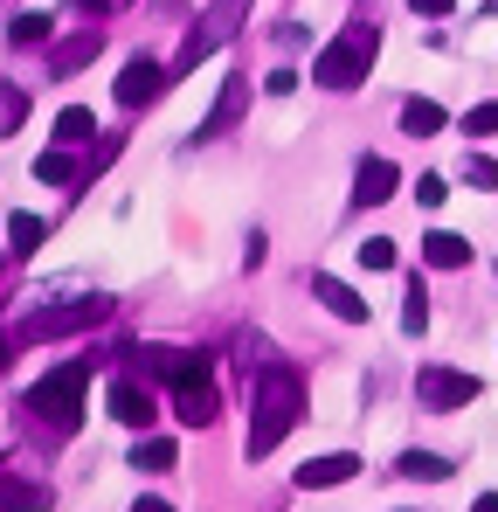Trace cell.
Instances as JSON below:
<instances>
[{"label":"cell","mask_w":498,"mask_h":512,"mask_svg":"<svg viewBox=\"0 0 498 512\" xmlns=\"http://www.w3.org/2000/svg\"><path fill=\"white\" fill-rule=\"evenodd\" d=\"M298 416H305V381H298V367H284V360L256 367V381H249V457L277 450Z\"/></svg>","instance_id":"cell-1"},{"label":"cell","mask_w":498,"mask_h":512,"mask_svg":"<svg viewBox=\"0 0 498 512\" xmlns=\"http://www.w3.org/2000/svg\"><path fill=\"white\" fill-rule=\"evenodd\" d=\"M374 49H381L374 21H353V28H339V35H332L326 49L312 56V84H326V90H353L360 77H367Z\"/></svg>","instance_id":"cell-2"},{"label":"cell","mask_w":498,"mask_h":512,"mask_svg":"<svg viewBox=\"0 0 498 512\" xmlns=\"http://www.w3.org/2000/svg\"><path fill=\"white\" fill-rule=\"evenodd\" d=\"M83 388H90V360H63L56 374H42L28 388V409L49 429H77L83 423Z\"/></svg>","instance_id":"cell-3"},{"label":"cell","mask_w":498,"mask_h":512,"mask_svg":"<svg viewBox=\"0 0 498 512\" xmlns=\"http://www.w3.org/2000/svg\"><path fill=\"white\" fill-rule=\"evenodd\" d=\"M97 319H111V298L83 291V298H63V305H35V312H21V319H14V340H70V333L97 326Z\"/></svg>","instance_id":"cell-4"},{"label":"cell","mask_w":498,"mask_h":512,"mask_svg":"<svg viewBox=\"0 0 498 512\" xmlns=\"http://www.w3.org/2000/svg\"><path fill=\"white\" fill-rule=\"evenodd\" d=\"M415 402L450 416V409H471L478 402V374H457V367H422L415 374Z\"/></svg>","instance_id":"cell-5"},{"label":"cell","mask_w":498,"mask_h":512,"mask_svg":"<svg viewBox=\"0 0 498 512\" xmlns=\"http://www.w3.org/2000/svg\"><path fill=\"white\" fill-rule=\"evenodd\" d=\"M208 28H187V42H180V63H173V77H187L201 56H215L222 42H229V28H236V0H222L215 14H201Z\"/></svg>","instance_id":"cell-6"},{"label":"cell","mask_w":498,"mask_h":512,"mask_svg":"<svg viewBox=\"0 0 498 512\" xmlns=\"http://www.w3.org/2000/svg\"><path fill=\"white\" fill-rule=\"evenodd\" d=\"M215 409H222V395H215L208 367H201V374H187V381H173V416H180L187 429H208V423H215Z\"/></svg>","instance_id":"cell-7"},{"label":"cell","mask_w":498,"mask_h":512,"mask_svg":"<svg viewBox=\"0 0 498 512\" xmlns=\"http://www.w3.org/2000/svg\"><path fill=\"white\" fill-rule=\"evenodd\" d=\"M166 84H173V70H166V63L132 56V63H125V77H118V104H125V111H139V104H153Z\"/></svg>","instance_id":"cell-8"},{"label":"cell","mask_w":498,"mask_h":512,"mask_svg":"<svg viewBox=\"0 0 498 512\" xmlns=\"http://www.w3.org/2000/svg\"><path fill=\"white\" fill-rule=\"evenodd\" d=\"M312 298L326 305L332 319H346V326H367V298H360L353 284H339L332 270H319V277H312Z\"/></svg>","instance_id":"cell-9"},{"label":"cell","mask_w":498,"mask_h":512,"mask_svg":"<svg viewBox=\"0 0 498 512\" xmlns=\"http://www.w3.org/2000/svg\"><path fill=\"white\" fill-rule=\"evenodd\" d=\"M243 111H249V77H229V84H222V97H215V111L201 118V139L236 132V125H243Z\"/></svg>","instance_id":"cell-10"},{"label":"cell","mask_w":498,"mask_h":512,"mask_svg":"<svg viewBox=\"0 0 498 512\" xmlns=\"http://www.w3.org/2000/svg\"><path fill=\"white\" fill-rule=\"evenodd\" d=\"M395 187H402V173H395V160H381V153L360 160V173H353V201H360V208H381Z\"/></svg>","instance_id":"cell-11"},{"label":"cell","mask_w":498,"mask_h":512,"mask_svg":"<svg viewBox=\"0 0 498 512\" xmlns=\"http://www.w3.org/2000/svg\"><path fill=\"white\" fill-rule=\"evenodd\" d=\"M111 416H118L125 429H153L160 409H153V395H146L139 381H125V374H118V381H111Z\"/></svg>","instance_id":"cell-12"},{"label":"cell","mask_w":498,"mask_h":512,"mask_svg":"<svg viewBox=\"0 0 498 512\" xmlns=\"http://www.w3.org/2000/svg\"><path fill=\"white\" fill-rule=\"evenodd\" d=\"M353 471H360V457H353V450L312 457V464H298V492H326V485H346Z\"/></svg>","instance_id":"cell-13"},{"label":"cell","mask_w":498,"mask_h":512,"mask_svg":"<svg viewBox=\"0 0 498 512\" xmlns=\"http://www.w3.org/2000/svg\"><path fill=\"white\" fill-rule=\"evenodd\" d=\"M422 263H429V270H464V263H471V243H464L457 229H429V236H422Z\"/></svg>","instance_id":"cell-14"},{"label":"cell","mask_w":498,"mask_h":512,"mask_svg":"<svg viewBox=\"0 0 498 512\" xmlns=\"http://www.w3.org/2000/svg\"><path fill=\"white\" fill-rule=\"evenodd\" d=\"M97 49H104V35H97V28H77L70 42H56V56H49V77H70V70H83Z\"/></svg>","instance_id":"cell-15"},{"label":"cell","mask_w":498,"mask_h":512,"mask_svg":"<svg viewBox=\"0 0 498 512\" xmlns=\"http://www.w3.org/2000/svg\"><path fill=\"white\" fill-rule=\"evenodd\" d=\"M7 42H14V49H42V42H56V14H42V7H21V14L7 21Z\"/></svg>","instance_id":"cell-16"},{"label":"cell","mask_w":498,"mask_h":512,"mask_svg":"<svg viewBox=\"0 0 498 512\" xmlns=\"http://www.w3.org/2000/svg\"><path fill=\"white\" fill-rule=\"evenodd\" d=\"M402 132H409V139L443 132V104H436V97H409V104H402Z\"/></svg>","instance_id":"cell-17"},{"label":"cell","mask_w":498,"mask_h":512,"mask_svg":"<svg viewBox=\"0 0 498 512\" xmlns=\"http://www.w3.org/2000/svg\"><path fill=\"white\" fill-rule=\"evenodd\" d=\"M7 236H14V250H21V256H35L42 243H49V222L21 208V215H7Z\"/></svg>","instance_id":"cell-18"},{"label":"cell","mask_w":498,"mask_h":512,"mask_svg":"<svg viewBox=\"0 0 498 512\" xmlns=\"http://www.w3.org/2000/svg\"><path fill=\"white\" fill-rule=\"evenodd\" d=\"M132 464H139V471H173V464H180V450H173V436H139Z\"/></svg>","instance_id":"cell-19"},{"label":"cell","mask_w":498,"mask_h":512,"mask_svg":"<svg viewBox=\"0 0 498 512\" xmlns=\"http://www.w3.org/2000/svg\"><path fill=\"white\" fill-rule=\"evenodd\" d=\"M21 118H28V90L0 77V139H14V132H21Z\"/></svg>","instance_id":"cell-20"},{"label":"cell","mask_w":498,"mask_h":512,"mask_svg":"<svg viewBox=\"0 0 498 512\" xmlns=\"http://www.w3.org/2000/svg\"><path fill=\"white\" fill-rule=\"evenodd\" d=\"M450 471H457V464L436 457V450H409V457H402V478H429V485H443Z\"/></svg>","instance_id":"cell-21"},{"label":"cell","mask_w":498,"mask_h":512,"mask_svg":"<svg viewBox=\"0 0 498 512\" xmlns=\"http://www.w3.org/2000/svg\"><path fill=\"white\" fill-rule=\"evenodd\" d=\"M97 132V118L83 111V104H70V111H56V146H83Z\"/></svg>","instance_id":"cell-22"},{"label":"cell","mask_w":498,"mask_h":512,"mask_svg":"<svg viewBox=\"0 0 498 512\" xmlns=\"http://www.w3.org/2000/svg\"><path fill=\"white\" fill-rule=\"evenodd\" d=\"M35 180H49V187H63V180H77V160H70L63 146H49V153H35Z\"/></svg>","instance_id":"cell-23"},{"label":"cell","mask_w":498,"mask_h":512,"mask_svg":"<svg viewBox=\"0 0 498 512\" xmlns=\"http://www.w3.org/2000/svg\"><path fill=\"white\" fill-rule=\"evenodd\" d=\"M464 132H471V139H492V132H498V97H485V104L464 111Z\"/></svg>","instance_id":"cell-24"},{"label":"cell","mask_w":498,"mask_h":512,"mask_svg":"<svg viewBox=\"0 0 498 512\" xmlns=\"http://www.w3.org/2000/svg\"><path fill=\"white\" fill-rule=\"evenodd\" d=\"M429 326V291H422V277L409 284V305H402V333H422Z\"/></svg>","instance_id":"cell-25"},{"label":"cell","mask_w":498,"mask_h":512,"mask_svg":"<svg viewBox=\"0 0 498 512\" xmlns=\"http://www.w3.org/2000/svg\"><path fill=\"white\" fill-rule=\"evenodd\" d=\"M360 263H367V270H395V243H388V236H367V243H360Z\"/></svg>","instance_id":"cell-26"},{"label":"cell","mask_w":498,"mask_h":512,"mask_svg":"<svg viewBox=\"0 0 498 512\" xmlns=\"http://www.w3.org/2000/svg\"><path fill=\"white\" fill-rule=\"evenodd\" d=\"M35 506H42L35 485H0V512H35Z\"/></svg>","instance_id":"cell-27"},{"label":"cell","mask_w":498,"mask_h":512,"mask_svg":"<svg viewBox=\"0 0 498 512\" xmlns=\"http://www.w3.org/2000/svg\"><path fill=\"white\" fill-rule=\"evenodd\" d=\"M415 201H422V208H443V201H450V180H443V173H422V180H415Z\"/></svg>","instance_id":"cell-28"},{"label":"cell","mask_w":498,"mask_h":512,"mask_svg":"<svg viewBox=\"0 0 498 512\" xmlns=\"http://www.w3.org/2000/svg\"><path fill=\"white\" fill-rule=\"evenodd\" d=\"M464 180H471V187H492V180H498V167L478 153V146H471V160H464Z\"/></svg>","instance_id":"cell-29"},{"label":"cell","mask_w":498,"mask_h":512,"mask_svg":"<svg viewBox=\"0 0 498 512\" xmlns=\"http://www.w3.org/2000/svg\"><path fill=\"white\" fill-rule=\"evenodd\" d=\"M263 90H270V97H291V90H298V70H270Z\"/></svg>","instance_id":"cell-30"},{"label":"cell","mask_w":498,"mask_h":512,"mask_svg":"<svg viewBox=\"0 0 498 512\" xmlns=\"http://www.w3.org/2000/svg\"><path fill=\"white\" fill-rule=\"evenodd\" d=\"M415 14H450V7H457V0H409Z\"/></svg>","instance_id":"cell-31"},{"label":"cell","mask_w":498,"mask_h":512,"mask_svg":"<svg viewBox=\"0 0 498 512\" xmlns=\"http://www.w3.org/2000/svg\"><path fill=\"white\" fill-rule=\"evenodd\" d=\"M83 7H90V14H118L125 0H83Z\"/></svg>","instance_id":"cell-32"},{"label":"cell","mask_w":498,"mask_h":512,"mask_svg":"<svg viewBox=\"0 0 498 512\" xmlns=\"http://www.w3.org/2000/svg\"><path fill=\"white\" fill-rule=\"evenodd\" d=\"M471 512H498V492H478V506Z\"/></svg>","instance_id":"cell-33"},{"label":"cell","mask_w":498,"mask_h":512,"mask_svg":"<svg viewBox=\"0 0 498 512\" xmlns=\"http://www.w3.org/2000/svg\"><path fill=\"white\" fill-rule=\"evenodd\" d=\"M132 512H173V506H166V499H139Z\"/></svg>","instance_id":"cell-34"},{"label":"cell","mask_w":498,"mask_h":512,"mask_svg":"<svg viewBox=\"0 0 498 512\" xmlns=\"http://www.w3.org/2000/svg\"><path fill=\"white\" fill-rule=\"evenodd\" d=\"M7 346H14V340H0V367H7V360H14V353H7Z\"/></svg>","instance_id":"cell-35"}]
</instances>
